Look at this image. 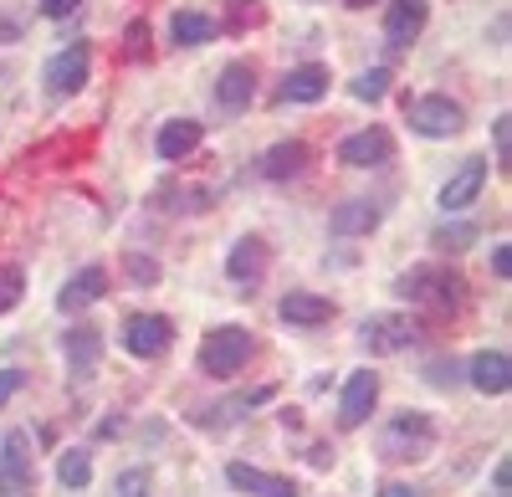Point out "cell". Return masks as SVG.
<instances>
[{
	"instance_id": "cell-1",
	"label": "cell",
	"mask_w": 512,
	"mask_h": 497,
	"mask_svg": "<svg viewBox=\"0 0 512 497\" xmlns=\"http://www.w3.org/2000/svg\"><path fill=\"white\" fill-rule=\"evenodd\" d=\"M251 334L246 328H236V323H221V328H210V334L200 339V369L210 380H231L236 369H246V359H251Z\"/></svg>"
},
{
	"instance_id": "cell-2",
	"label": "cell",
	"mask_w": 512,
	"mask_h": 497,
	"mask_svg": "<svg viewBox=\"0 0 512 497\" xmlns=\"http://www.w3.org/2000/svg\"><path fill=\"white\" fill-rule=\"evenodd\" d=\"M425 451H436V426H431V416H420V410H405V416H395L379 431V457L384 462H415Z\"/></svg>"
},
{
	"instance_id": "cell-3",
	"label": "cell",
	"mask_w": 512,
	"mask_h": 497,
	"mask_svg": "<svg viewBox=\"0 0 512 497\" xmlns=\"http://www.w3.org/2000/svg\"><path fill=\"white\" fill-rule=\"evenodd\" d=\"M395 293L410 298V303H431V308H461L466 282L456 272H441V267H415L395 282Z\"/></svg>"
},
{
	"instance_id": "cell-4",
	"label": "cell",
	"mask_w": 512,
	"mask_h": 497,
	"mask_svg": "<svg viewBox=\"0 0 512 497\" xmlns=\"http://www.w3.org/2000/svg\"><path fill=\"white\" fill-rule=\"evenodd\" d=\"M461 123H466V108L446 93H431V98L410 103V129L425 134V139H451V134H461Z\"/></svg>"
},
{
	"instance_id": "cell-5",
	"label": "cell",
	"mask_w": 512,
	"mask_h": 497,
	"mask_svg": "<svg viewBox=\"0 0 512 497\" xmlns=\"http://www.w3.org/2000/svg\"><path fill=\"white\" fill-rule=\"evenodd\" d=\"M88 67H93V47H88V41H67V47L47 62V88H52V98H72V93H82V82H88Z\"/></svg>"
},
{
	"instance_id": "cell-6",
	"label": "cell",
	"mask_w": 512,
	"mask_h": 497,
	"mask_svg": "<svg viewBox=\"0 0 512 497\" xmlns=\"http://www.w3.org/2000/svg\"><path fill=\"white\" fill-rule=\"evenodd\" d=\"M390 159H395V139H390V129H379V123L338 144V164H349V170H379V164H390Z\"/></svg>"
},
{
	"instance_id": "cell-7",
	"label": "cell",
	"mask_w": 512,
	"mask_h": 497,
	"mask_svg": "<svg viewBox=\"0 0 512 497\" xmlns=\"http://www.w3.org/2000/svg\"><path fill=\"white\" fill-rule=\"evenodd\" d=\"M169 344H175V323L159 318V313H139V318L123 323V349H128V354L154 359V354H164Z\"/></svg>"
},
{
	"instance_id": "cell-8",
	"label": "cell",
	"mask_w": 512,
	"mask_h": 497,
	"mask_svg": "<svg viewBox=\"0 0 512 497\" xmlns=\"http://www.w3.org/2000/svg\"><path fill=\"white\" fill-rule=\"evenodd\" d=\"M364 349L369 354H400V349H410L420 334H415V323L410 318H400V313H374V318H364Z\"/></svg>"
},
{
	"instance_id": "cell-9",
	"label": "cell",
	"mask_w": 512,
	"mask_h": 497,
	"mask_svg": "<svg viewBox=\"0 0 512 497\" xmlns=\"http://www.w3.org/2000/svg\"><path fill=\"white\" fill-rule=\"evenodd\" d=\"M374 400H379V375H374V369H354L349 385H344V400H338V426L359 431V426L369 421Z\"/></svg>"
},
{
	"instance_id": "cell-10",
	"label": "cell",
	"mask_w": 512,
	"mask_h": 497,
	"mask_svg": "<svg viewBox=\"0 0 512 497\" xmlns=\"http://www.w3.org/2000/svg\"><path fill=\"white\" fill-rule=\"evenodd\" d=\"M267 241L262 236H241L236 246H231V257H226V277L241 287V293H251V287L256 282H262L267 277Z\"/></svg>"
},
{
	"instance_id": "cell-11",
	"label": "cell",
	"mask_w": 512,
	"mask_h": 497,
	"mask_svg": "<svg viewBox=\"0 0 512 497\" xmlns=\"http://www.w3.org/2000/svg\"><path fill=\"white\" fill-rule=\"evenodd\" d=\"M487 185V159H461V170L441 185V211L446 216H461Z\"/></svg>"
},
{
	"instance_id": "cell-12",
	"label": "cell",
	"mask_w": 512,
	"mask_h": 497,
	"mask_svg": "<svg viewBox=\"0 0 512 497\" xmlns=\"http://www.w3.org/2000/svg\"><path fill=\"white\" fill-rule=\"evenodd\" d=\"M0 487L6 492L31 487V436L26 431H6V441H0Z\"/></svg>"
},
{
	"instance_id": "cell-13",
	"label": "cell",
	"mask_w": 512,
	"mask_h": 497,
	"mask_svg": "<svg viewBox=\"0 0 512 497\" xmlns=\"http://www.w3.org/2000/svg\"><path fill=\"white\" fill-rule=\"evenodd\" d=\"M425 21H431L425 0H390V11H384V41H390V47H410L425 31Z\"/></svg>"
},
{
	"instance_id": "cell-14",
	"label": "cell",
	"mask_w": 512,
	"mask_h": 497,
	"mask_svg": "<svg viewBox=\"0 0 512 497\" xmlns=\"http://www.w3.org/2000/svg\"><path fill=\"white\" fill-rule=\"evenodd\" d=\"M226 482H231L236 492H251V497H297V482H292V477L246 467V462H231V467H226Z\"/></svg>"
},
{
	"instance_id": "cell-15",
	"label": "cell",
	"mask_w": 512,
	"mask_h": 497,
	"mask_svg": "<svg viewBox=\"0 0 512 497\" xmlns=\"http://www.w3.org/2000/svg\"><path fill=\"white\" fill-rule=\"evenodd\" d=\"M103 293H108V272L103 267H82V272L67 277V287L57 293V308L62 313H82V308H93Z\"/></svg>"
},
{
	"instance_id": "cell-16",
	"label": "cell",
	"mask_w": 512,
	"mask_h": 497,
	"mask_svg": "<svg viewBox=\"0 0 512 497\" xmlns=\"http://www.w3.org/2000/svg\"><path fill=\"white\" fill-rule=\"evenodd\" d=\"M282 98H287V103H318V98H328V67H323V62L292 67V72L282 77Z\"/></svg>"
},
{
	"instance_id": "cell-17",
	"label": "cell",
	"mask_w": 512,
	"mask_h": 497,
	"mask_svg": "<svg viewBox=\"0 0 512 497\" xmlns=\"http://www.w3.org/2000/svg\"><path fill=\"white\" fill-rule=\"evenodd\" d=\"M472 385H477L482 395H507V390H512V359H507L502 349H482V354L472 359Z\"/></svg>"
},
{
	"instance_id": "cell-18",
	"label": "cell",
	"mask_w": 512,
	"mask_h": 497,
	"mask_svg": "<svg viewBox=\"0 0 512 497\" xmlns=\"http://www.w3.org/2000/svg\"><path fill=\"white\" fill-rule=\"evenodd\" d=\"M374 226H379V205H374V200H344V205L328 216V231H333V236H369Z\"/></svg>"
},
{
	"instance_id": "cell-19",
	"label": "cell",
	"mask_w": 512,
	"mask_h": 497,
	"mask_svg": "<svg viewBox=\"0 0 512 497\" xmlns=\"http://www.w3.org/2000/svg\"><path fill=\"white\" fill-rule=\"evenodd\" d=\"M251 98H256V72H251V62H231V67H221L216 103H221V108H246Z\"/></svg>"
},
{
	"instance_id": "cell-20",
	"label": "cell",
	"mask_w": 512,
	"mask_h": 497,
	"mask_svg": "<svg viewBox=\"0 0 512 497\" xmlns=\"http://www.w3.org/2000/svg\"><path fill=\"white\" fill-rule=\"evenodd\" d=\"M277 313H282V323H292V328H318V323L333 318V303L318 298V293H287Z\"/></svg>"
},
{
	"instance_id": "cell-21",
	"label": "cell",
	"mask_w": 512,
	"mask_h": 497,
	"mask_svg": "<svg viewBox=\"0 0 512 497\" xmlns=\"http://www.w3.org/2000/svg\"><path fill=\"white\" fill-rule=\"evenodd\" d=\"M200 123L195 118H169L164 129H159V139H154V149H159V159H185V154H195V144H200Z\"/></svg>"
},
{
	"instance_id": "cell-22",
	"label": "cell",
	"mask_w": 512,
	"mask_h": 497,
	"mask_svg": "<svg viewBox=\"0 0 512 497\" xmlns=\"http://www.w3.org/2000/svg\"><path fill=\"white\" fill-rule=\"evenodd\" d=\"M303 164H308V144L303 139H287V144H272L262 154V175L267 180H292V175H303Z\"/></svg>"
},
{
	"instance_id": "cell-23",
	"label": "cell",
	"mask_w": 512,
	"mask_h": 497,
	"mask_svg": "<svg viewBox=\"0 0 512 497\" xmlns=\"http://www.w3.org/2000/svg\"><path fill=\"white\" fill-rule=\"evenodd\" d=\"M221 26L216 16H205V11H175V21H169V41L175 47H200V41H210Z\"/></svg>"
},
{
	"instance_id": "cell-24",
	"label": "cell",
	"mask_w": 512,
	"mask_h": 497,
	"mask_svg": "<svg viewBox=\"0 0 512 497\" xmlns=\"http://www.w3.org/2000/svg\"><path fill=\"white\" fill-rule=\"evenodd\" d=\"M103 359V334L98 328H72L67 334V364L77 369V375H93Z\"/></svg>"
},
{
	"instance_id": "cell-25",
	"label": "cell",
	"mask_w": 512,
	"mask_h": 497,
	"mask_svg": "<svg viewBox=\"0 0 512 497\" xmlns=\"http://www.w3.org/2000/svg\"><path fill=\"white\" fill-rule=\"evenodd\" d=\"M57 482L67 487V492H82L93 482V457L82 446H72V451H62V462H57Z\"/></svg>"
},
{
	"instance_id": "cell-26",
	"label": "cell",
	"mask_w": 512,
	"mask_h": 497,
	"mask_svg": "<svg viewBox=\"0 0 512 497\" xmlns=\"http://www.w3.org/2000/svg\"><path fill=\"white\" fill-rule=\"evenodd\" d=\"M384 93H390V72H384V67H369V72L354 77V98L359 103H379Z\"/></svg>"
},
{
	"instance_id": "cell-27",
	"label": "cell",
	"mask_w": 512,
	"mask_h": 497,
	"mask_svg": "<svg viewBox=\"0 0 512 497\" xmlns=\"http://www.w3.org/2000/svg\"><path fill=\"white\" fill-rule=\"evenodd\" d=\"M26 298V272L21 267H0V313H11Z\"/></svg>"
},
{
	"instance_id": "cell-28",
	"label": "cell",
	"mask_w": 512,
	"mask_h": 497,
	"mask_svg": "<svg viewBox=\"0 0 512 497\" xmlns=\"http://www.w3.org/2000/svg\"><path fill=\"white\" fill-rule=\"evenodd\" d=\"M472 241H477V226H441V231H436L441 252H466Z\"/></svg>"
},
{
	"instance_id": "cell-29",
	"label": "cell",
	"mask_w": 512,
	"mask_h": 497,
	"mask_svg": "<svg viewBox=\"0 0 512 497\" xmlns=\"http://www.w3.org/2000/svg\"><path fill=\"white\" fill-rule=\"evenodd\" d=\"M149 472L144 467H128V472H118V497H149Z\"/></svg>"
},
{
	"instance_id": "cell-30",
	"label": "cell",
	"mask_w": 512,
	"mask_h": 497,
	"mask_svg": "<svg viewBox=\"0 0 512 497\" xmlns=\"http://www.w3.org/2000/svg\"><path fill=\"white\" fill-rule=\"evenodd\" d=\"M492 139H497V164L507 170V164H512V118H507V113L492 118Z\"/></svg>"
},
{
	"instance_id": "cell-31",
	"label": "cell",
	"mask_w": 512,
	"mask_h": 497,
	"mask_svg": "<svg viewBox=\"0 0 512 497\" xmlns=\"http://www.w3.org/2000/svg\"><path fill=\"white\" fill-rule=\"evenodd\" d=\"M72 11H82V0H41V16H52V21H67Z\"/></svg>"
},
{
	"instance_id": "cell-32",
	"label": "cell",
	"mask_w": 512,
	"mask_h": 497,
	"mask_svg": "<svg viewBox=\"0 0 512 497\" xmlns=\"http://www.w3.org/2000/svg\"><path fill=\"white\" fill-rule=\"evenodd\" d=\"M26 385V375H21V369H0V405H6L16 390Z\"/></svg>"
},
{
	"instance_id": "cell-33",
	"label": "cell",
	"mask_w": 512,
	"mask_h": 497,
	"mask_svg": "<svg viewBox=\"0 0 512 497\" xmlns=\"http://www.w3.org/2000/svg\"><path fill=\"white\" fill-rule=\"evenodd\" d=\"M492 272L497 277H512V246H492Z\"/></svg>"
},
{
	"instance_id": "cell-34",
	"label": "cell",
	"mask_w": 512,
	"mask_h": 497,
	"mask_svg": "<svg viewBox=\"0 0 512 497\" xmlns=\"http://www.w3.org/2000/svg\"><path fill=\"white\" fill-rule=\"evenodd\" d=\"M374 497H420V492H415L410 482H390V487H379Z\"/></svg>"
},
{
	"instance_id": "cell-35",
	"label": "cell",
	"mask_w": 512,
	"mask_h": 497,
	"mask_svg": "<svg viewBox=\"0 0 512 497\" xmlns=\"http://www.w3.org/2000/svg\"><path fill=\"white\" fill-rule=\"evenodd\" d=\"M16 36H21V26H16V21H0V41H16Z\"/></svg>"
},
{
	"instance_id": "cell-36",
	"label": "cell",
	"mask_w": 512,
	"mask_h": 497,
	"mask_svg": "<svg viewBox=\"0 0 512 497\" xmlns=\"http://www.w3.org/2000/svg\"><path fill=\"white\" fill-rule=\"evenodd\" d=\"M344 6H354V11H364V6H369V0H344Z\"/></svg>"
},
{
	"instance_id": "cell-37",
	"label": "cell",
	"mask_w": 512,
	"mask_h": 497,
	"mask_svg": "<svg viewBox=\"0 0 512 497\" xmlns=\"http://www.w3.org/2000/svg\"><path fill=\"white\" fill-rule=\"evenodd\" d=\"M492 497H507V492H492Z\"/></svg>"
}]
</instances>
